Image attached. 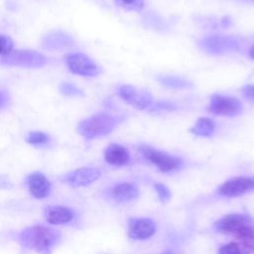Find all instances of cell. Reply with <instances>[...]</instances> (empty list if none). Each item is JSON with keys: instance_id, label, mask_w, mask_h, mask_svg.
Instances as JSON below:
<instances>
[{"instance_id": "obj_1", "label": "cell", "mask_w": 254, "mask_h": 254, "mask_svg": "<svg viewBox=\"0 0 254 254\" xmlns=\"http://www.w3.org/2000/svg\"><path fill=\"white\" fill-rule=\"evenodd\" d=\"M216 233L228 235L244 245L251 254H254V219L247 213H227L212 224Z\"/></svg>"}, {"instance_id": "obj_2", "label": "cell", "mask_w": 254, "mask_h": 254, "mask_svg": "<svg viewBox=\"0 0 254 254\" xmlns=\"http://www.w3.org/2000/svg\"><path fill=\"white\" fill-rule=\"evenodd\" d=\"M19 243L39 254H51L61 243L62 234L59 230L46 225H32L18 234Z\"/></svg>"}, {"instance_id": "obj_3", "label": "cell", "mask_w": 254, "mask_h": 254, "mask_svg": "<svg viewBox=\"0 0 254 254\" xmlns=\"http://www.w3.org/2000/svg\"><path fill=\"white\" fill-rule=\"evenodd\" d=\"M124 120L123 114L99 112L81 120L77 124L76 130L85 140H93L110 134Z\"/></svg>"}, {"instance_id": "obj_4", "label": "cell", "mask_w": 254, "mask_h": 254, "mask_svg": "<svg viewBox=\"0 0 254 254\" xmlns=\"http://www.w3.org/2000/svg\"><path fill=\"white\" fill-rule=\"evenodd\" d=\"M138 152L147 162L162 173L171 174L185 168V160L182 157L157 149L151 145L140 144L138 146Z\"/></svg>"}, {"instance_id": "obj_5", "label": "cell", "mask_w": 254, "mask_h": 254, "mask_svg": "<svg viewBox=\"0 0 254 254\" xmlns=\"http://www.w3.org/2000/svg\"><path fill=\"white\" fill-rule=\"evenodd\" d=\"M0 64L7 66L39 68L47 64V58L33 50H13L7 56L0 58Z\"/></svg>"}, {"instance_id": "obj_6", "label": "cell", "mask_w": 254, "mask_h": 254, "mask_svg": "<svg viewBox=\"0 0 254 254\" xmlns=\"http://www.w3.org/2000/svg\"><path fill=\"white\" fill-rule=\"evenodd\" d=\"M116 94L124 102L139 110H150L156 102L150 91L132 84H119L116 87Z\"/></svg>"}, {"instance_id": "obj_7", "label": "cell", "mask_w": 254, "mask_h": 254, "mask_svg": "<svg viewBox=\"0 0 254 254\" xmlns=\"http://www.w3.org/2000/svg\"><path fill=\"white\" fill-rule=\"evenodd\" d=\"M206 111L216 116L235 117L243 112V105L237 97L213 93L209 97Z\"/></svg>"}, {"instance_id": "obj_8", "label": "cell", "mask_w": 254, "mask_h": 254, "mask_svg": "<svg viewBox=\"0 0 254 254\" xmlns=\"http://www.w3.org/2000/svg\"><path fill=\"white\" fill-rule=\"evenodd\" d=\"M254 191V176H236L223 182L215 190L219 197L233 198Z\"/></svg>"}, {"instance_id": "obj_9", "label": "cell", "mask_w": 254, "mask_h": 254, "mask_svg": "<svg viewBox=\"0 0 254 254\" xmlns=\"http://www.w3.org/2000/svg\"><path fill=\"white\" fill-rule=\"evenodd\" d=\"M64 63L69 71L81 76L93 77L102 72L101 66L90 57L82 53H71L66 55Z\"/></svg>"}, {"instance_id": "obj_10", "label": "cell", "mask_w": 254, "mask_h": 254, "mask_svg": "<svg viewBox=\"0 0 254 254\" xmlns=\"http://www.w3.org/2000/svg\"><path fill=\"white\" fill-rule=\"evenodd\" d=\"M103 195L108 200L118 204L130 203L136 200L140 195V189L137 184L133 182H118L106 188Z\"/></svg>"}, {"instance_id": "obj_11", "label": "cell", "mask_w": 254, "mask_h": 254, "mask_svg": "<svg viewBox=\"0 0 254 254\" xmlns=\"http://www.w3.org/2000/svg\"><path fill=\"white\" fill-rule=\"evenodd\" d=\"M101 175L102 172L99 168L81 167L64 174L61 178V181L71 188H81L93 184L101 177Z\"/></svg>"}, {"instance_id": "obj_12", "label": "cell", "mask_w": 254, "mask_h": 254, "mask_svg": "<svg viewBox=\"0 0 254 254\" xmlns=\"http://www.w3.org/2000/svg\"><path fill=\"white\" fill-rule=\"evenodd\" d=\"M157 232V224L150 217H130L127 223L129 239L144 241L153 237Z\"/></svg>"}, {"instance_id": "obj_13", "label": "cell", "mask_w": 254, "mask_h": 254, "mask_svg": "<svg viewBox=\"0 0 254 254\" xmlns=\"http://www.w3.org/2000/svg\"><path fill=\"white\" fill-rule=\"evenodd\" d=\"M238 41L229 36L213 35L201 39L200 46L201 49L210 54H223L231 50H235L238 47Z\"/></svg>"}, {"instance_id": "obj_14", "label": "cell", "mask_w": 254, "mask_h": 254, "mask_svg": "<svg viewBox=\"0 0 254 254\" xmlns=\"http://www.w3.org/2000/svg\"><path fill=\"white\" fill-rule=\"evenodd\" d=\"M25 185L32 196L43 199L50 195L52 184L49 179L41 172H33L25 179Z\"/></svg>"}, {"instance_id": "obj_15", "label": "cell", "mask_w": 254, "mask_h": 254, "mask_svg": "<svg viewBox=\"0 0 254 254\" xmlns=\"http://www.w3.org/2000/svg\"><path fill=\"white\" fill-rule=\"evenodd\" d=\"M105 162L113 167H125L131 162V154L125 146L118 143L109 144L103 152Z\"/></svg>"}, {"instance_id": "obj_16", "label": "cell", "mask_w": 254, "mask_h": 254, "mask_svg": "<svg viewBox=\"0 0 254 254\" xmlns=\"http://www.w3.org/2000/svg\"><path fill=\"white\" fill-rule=\"evenodd\" d=\"M46 220L53 225L68 224L75 218V211L64 205H51L45 209Z\"/></svg>"}, {"instance_id": "obj_17", "label": "cell", "mask_w": 254, "mask_h": 254, "mask_svg": "<svg viewBox=\"0 0 254 254\" xmlns=\"http://www.w3.org/2000/svg\"><path fill=\"white\" fill-rule=\"evenodd\" d=\"M42 45L48 50H65L74 45L73 39L61 31L53 32L45 36L42 40Z\"/></svg>"}, {"instance_id": "obj_18", "label": "cell", "mask_w": 254, "mask_h": 254, "mask_svg": "<svg viewBox=\"0 0 254 254\" xmlns=\"http://www.w3.org/2000/svg\"><path fill=\"white\" fill-rule=\"evenodd\" d=\"M215 122L209 117H200L190 127V131L197 137H212L215 133Z\"/></svg>"}, {"instance_id": "obj_19", "label": "cell", "mask_w": 254, "mask_h": 254, "mask_svg": "<svg viewBox=\"0 0 254 254\" xmlns=\"http://www.w3.org/2000/svg\"><path fill=\"white\" fill-rule=\"evenodd\" d=\"M157 79L161 84L174 89H188L192 86L190 81L177 75H161Z\"/></svg>"}, {"instance_id": "obj_20", "label": "cell", "mask_w": 254, "mask_h": 254, "mask_svg": "<svg viewBox=\"0 0 254 254\" xmlns=\"http://www.w3.org/2000/svg\"><path fill=\"white\" fill-rule=\"evenodd\" d=\"M26 142L36 147H46L51 143V137L42 131H31L26 136Z\"/></svg>"}, {"instance_id": "obj_21", "label": "cell", "mask_w": 254, "mask_h": 254, "mask_svg": "<svg viewBox=\"0 0 254 254\" xmlns=\"http://www.w3.org/2000/svg\"><path fill=\"white\" fill-rule=\"evenodd\" d=\"M217 254H251L250 251L241 243L231 241L219 246Z\"/></svg>"}, {"instance_id": "obj_22", "label": "cell", "mask_w": 254, "mask_h": 254, "mask_svg": "<svg viewBox=\"0 0 254 254\" xmlns=\"http://www.w3.org/2000/svg\"><path fill=\"white\" fill-rule=\"evenodd\" d=\"M60 92L68 97H78L84 95V92L81 88H79L74 83L68 81H64L61 83Z\"/></svg>"}, {"instance_id": "obj_23", "label": "cell", "mask_w": 254, "mask_h": 254, "mask_svg": "<svg viewBox=\"0 0 254 254\" xmlns=\"http://www.w3.org/2000/svg\"><path fill=\"white\" fill-rule=\"evenodd\" d=\"M115 3L125 11L139 12L145 6V0H115Z\"/></svg>"}, {"instance_id": "obj_24", "label": "cell", "mask_w": 254, "mask_h": 254, "mask_svg": "<svg viewBox=\"0 0 254 254\" xmlns=\"http://www.w3.org/2000/svg\"><path fill=\"white\" fill-rule=\"evenodd\" d=\"M154 190H155V191L157 192L158 197H159V199H160L161 202L166 203V202H168V201L171 199V197H172L171 190H170V189H169L166 185H164L163 183H160V182L155 183V184H154Z\"/></svg>"}, {"instance_id": "obj_25", "label": "cell", "mask_w": 254, "mask_h": 254, "mask_svg": "<svg viewBox=\"0 0 254 254\" xmlns=\"http://www.w3.org/2000/svg\"><path fill=\"white\" fill-rule=\"evenodd\" d=\"M13 51V41L10 37L0 34V56L4 57Z\"/></svg>"}, {"instance_id": "obj_26", "label": "cell", "mask_w": 254, "mask_h": 254, "mask_svg": "<svg viewBox=\"0 0 254 254\" xmlns=\"http://www.w3.org/2000/svg\"><path fill=\"white\" fill-rule=\"evenodd\" d=\"M11 102L10 94L6 90H0V111L6 109Z\"/></svg>"}, {"instance_id": "obj_27", "label": "cell", "mask_w": 254, "mask_h": 254, "mask_svg": "<svg viewBox=\"0 0 254 254\" xmlns=\"http://www.w3.org/2000/svg\"><path fill=\"white\" fill-rule=\"evenodd\" d=\"M242 95L250 100H254V84H247L241 88Z\"/></svg>"}, {"instance_id": "obj_28", "label": "cell", "mask_w": 254, "mask_h": 254, "mask_svg": "<svg viewBox=\"0 0 254 254\" xmlns=\"http://www.w3.org/2000/svg\"><path fill=\"white\" fill-rule=\"evenodd\" d=\"M11 188V183L5 176H0V189H9Z\"/></svg>"}, {"instance_id": "obj_29", "label": "cell", "mask_w": 254, "mask_h": 254, "mask_svg": "<svg viewBox=\"0 0 254 254\" xmlns=\"http://www.w3.org/2000/svg\"><path fill=\"white\" fill-rule=\"evenodd\" d=\"M247 56L250 60L254 61V44H252L248 49H247Z\"/></svg>"}]
</instances>
